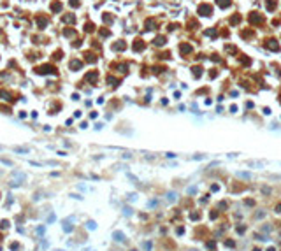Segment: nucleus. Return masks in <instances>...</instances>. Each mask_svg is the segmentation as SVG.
<instances>
[{
    "label": "nucleus",
    "mask_w": 281,
    "mask_h": 251,
    "mask_svg": "<svg viewBox=\"0 0 281 251\" xmlns=\"http://www.w3.org/2000/svg\"><path fill=\"white\" fill-rule=\"evenodd\" d=\"M41 246H42V248H48V241H42ZM37 251H41V249H37Z\"/></svg>",
    "instance_id": "obj_7"
},
{
    "label": "nucleus",
    "mask_w": 281,
    "mask_h": 251,
    "mask_svg": "<svg viewBox=\"0 0 281 251\" xmlns=\"http://www.w3.org/2000/svg\"><path fill=\"white\" fill-rule=\"evenodd\" d=\"M113 237H114V241H118V242H123V241H125V234H123V232H114Z\"/></svg>",
    "instance_id": "obj_1"
},
{
    "label": "nucleus",
    "mask_w": 281,
    "mask_h": 251,
    "mask_svg": "<svg viewBox=\"0 0 281 251\" xmlns=\"http://www.w3.org/2000/svg\"><path fill=\"white\" fill-rule=\"evenodd\" d=\"M37 234L42 235V234H44V227H39V228H37Z\"/></svg>",
    "instance_id": "obj_6"
},
{
    "label": "nucleus",
    "mask_w": 281,
    "mask_h": 251,
    "mask_svg": "<svg viewBox=\"0 0 281 251\" xmlns=\"http://www.w3.org/2000/svg\"><path fill=\"white\" fill-rule=\"evenodd\" d=\"M0 251H2V248H0Z\"/></svg>",
    "instance_id": "obj_8"
},
{
    "label": "nucleus",
    "mask_w": 281,
    "mask_h": 251,
    "mask_svg": "<svg viewBox=\"0 0 281 251\" xmlns=\"http://www.w3.org/2000/svg\"><path fill=\"white\" fill-rule=\"evenodd\" d=\"M132 251H135V249H132Z\"/></svg>",
    "instance_id": "obj_10"
},
{
    "label": "nucleus",
    "mask_w": 281,
    "mask_h": 251,
    "mask_svg": "<svg viewBox=\"0 0 281 251\" xmlns=\"http://www.w3.org/2000/svg\"><path fill=\"white\" fill-rule=\"evenodd\" d=\"M7 227H9V221H7V219H2V221H0V228H4V230H5Z\"/></svg>",
    "instance_id": "obj_2"
},
{
    "label": "nucleus",
    "mask_w": 281,
    "mask_h": 251,
    "mask_svg": "<svg viewBox=\"0 0 281 251\" xmlns=\"http://www.w3.org/2000/svg\"><path fill=\"white\" fill-rule=\"evenodd\" d=\"M11 249H12V251L19 249V244H18V242H12V244H11Z\"/></svg>",
    "instance_id": "obj_4"
},
{
    "label": "nucleus",
    "mask_w": 281,
    "mask_h": 251,
    "mask_svg": "<svg viewBox=\"0 0 281 251\" xmlns=\"http://www.w3.org/2000/svg\"><path fill=\"white\" fill-rule=\"evenodd\" d=\"M53 221H55V214H49L48 216V223H53Z\"/></svg>",
    "instance_id": "obj_5"
},
{
    "label": "nucleus",
    "mask_w": 281,
    "mask_h": 251,
    "mask_svg": "<svg viewBox=\"0 0 281 251\" xmlns=\"http://www.w3.org/2000/svg\"><path fill=\"white\" fill-rule=\"evenodd\" d=\"M56 251H60V249H56Z\"/></svg>",
    "instance_id": "obj_9"
},
{
    "label": "nucleus",
    "mask_w": 281,
    "mask_h": 251,
    "mask_svg": "<svg viewBox=\"0 0 281 251\" xmlns=\"http://www.w3.org/2000/svg\"><path fill=\"white\" fill-rule=\"evenodd\" d=\"M86 227L90 228V230H95V228H97V225H95V221H88V223H86Z\"/></svg>",
    "instance_id": "obj_3"
}]
</instances>
